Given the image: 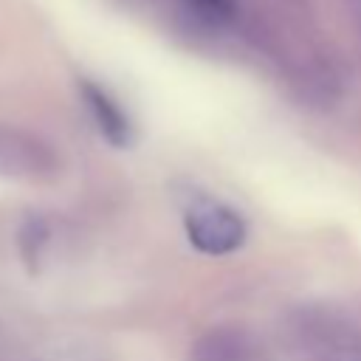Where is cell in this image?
<instances>
[{
  "label": "cell",
  "instance_id": "1",
  "mask_svg": "<svg viewBox=\"0 0 361 361\" xmlns=\"http://www.w3.org/2000/svg\"><path fill=\"white\" fill-rule=\"evenodd\" d=\"M59 172V155L34 133L0 124V175L20 180H51Z\"/></svg>",
  "mask_w": 361,
  "mask_h": 361
},
{
  "label": "cell",
  "instance_id": "2",
  "mask_svg": "<svg viewBox=\"0 0 361 361\" xmlns=\"http://www.w3.org/2000/svg\"><path fill=\"white\" fill-rule=\"evenodd\" d=\"M186 237L189 243L209 254V257H223L237 251L245 243V223L237 212L220 203H200L186 212Z\"/></svg>",
  "mask_w": 361,
  "mask_h": 361
},
{
  "label": "cell",
  "instance_id": "3",
  "mask_svg": "<svg viewBox=\"0 0 361 361\" xmlns=\"http://www.w3.org/2000/svg\"><path fill=\"white\" fill-rule=\"evenodd\" d=\"M82 96L85 104L99 127V133L113 144V147H127L133 141V124L127 118V113L118 107V102H113L99 85L93 82H82Z\"/></svg>",
  "mask_w": 361,
  "mask_h": 361
},
{
  "label": "cell",
  "instance_id": "4",
  "mask_svg": "<svg viewBox=\"0 0 361 361\" xmlns=\"http://www.w3.org/2000/svg\"><path fill=\"white\" fill-rule=\"evenodd\" d=\"M192 361H262L257 344L240 330H212L203 336L195 350Z\"/></svg>",
  "mask_w": 361,
  "mask_h": 361
},
{
  "label": "cell",
  "instance_id": "5",
  "mask_svg": "<svg viewBox=\"0 0 361 361\" xmlns=\"http://www.w3.org/2000/svg\"><path fill=\"white\" fill-rule=\"evenodd\" d=\"M48 226L42 217H28L20 228V251H23V259L25 265L34 271L39 265V257H42V248L48 243Z\"/></svg>",
  "mask_w": 361,
  "mask_h": 361
},
{
  "label": "cell",
  "instance_id": "6",
  "mask_svg": "<svg viewBox=\"0 0 361 361\" xmlns=\"http://www.w3.org/2000/svg\"><path fill=\"white\" fill-rule=\"evenodd\" d=\"M183 6L206 25H223L237 17V0H183Z\"/></svg>",
  "mask_w": 361,
  "mask_h": 361
}]
</instances>
